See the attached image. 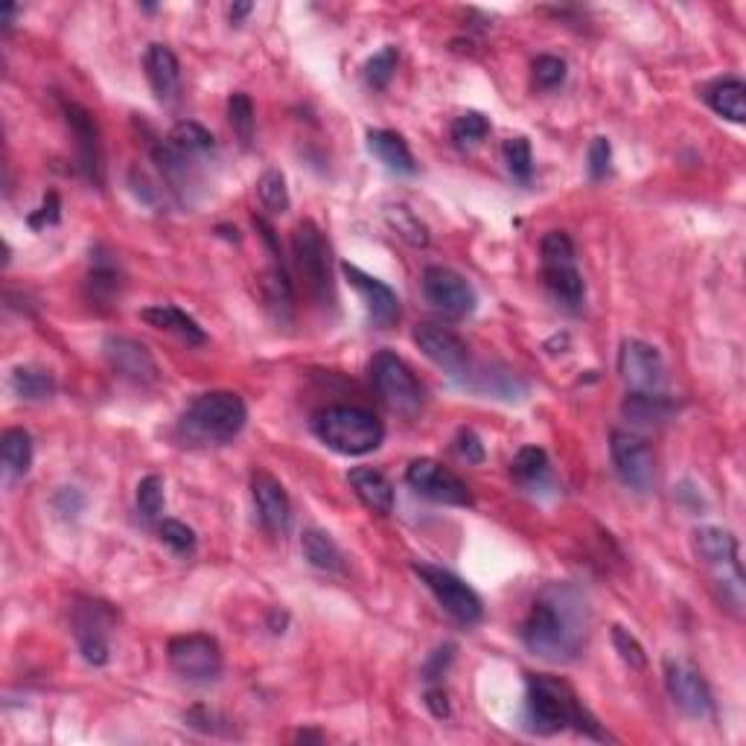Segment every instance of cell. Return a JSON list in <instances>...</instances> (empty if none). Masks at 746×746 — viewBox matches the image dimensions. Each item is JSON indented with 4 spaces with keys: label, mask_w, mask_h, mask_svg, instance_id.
<instances>
[{
    "label": "cell",
    "mask_w": 746,
    "mask_h": 746,
    "mask_svg": "<svg viewBox=\"0 0 746 746\" xmlns=\"http://www.w3.org/2000/svg\"><path fill=\"white\" fill-rule=\"evenodd\" d=\"M589 612L572 586H552L522 621V645L549 662H572L584 647Z\"/></svg>",
    "instance_id": "1"
},
{
    "label": "cell",
    "mask_w": 746,
    "mask_h": 746,
    "mask_svg": "<svg viewBox=\"0 0 746 746\" xmlns=\"http://www.w3.org/2000/svg\"><path fill=\"white\" fill-rule=\"evenodd\" d=\"M525 721L528 730L536 732V735H554V732L566 730V726H575L577 732H584V735L595 741L607 738L598 721L580 705L575 691L566 682L545 677V674L528 677Z\"/></svg>",
    "instance_id": "2"
},
{
    "label": "cell",
    "mask_w": 746,
    "mask_h": 746,
    "mask_svg": "<svg viewBox=\"0 0 746 746\" xmlns=\"http://www.w3.org/2000/svg\"><path fill=\"white\" fill-rule=\"evenodd\" d=\"M248 408L234 391H207L184 408L179 434L193 447H222L246 429Z\"/></svg>",
    "instance_id": "3"
},
{
    "label": "cell",
    "mask_w": 746,
    "mask_h": 746,
    "mask_svg": "<svg viewBox=\"0 0 746 746\" xmlns=\"http://www.w3.org/2000/svg\"><path fill=\"white\" fill-rule=\"evenodd\" d=\"M315 438L339 455H368L380 450L385 426L373 411L359 406H327L313 415Z\"/></svg>",
    "instance_id": "4"
},
{
    "label": "cell",
    "mask_w": 746,
    "mask_h": 746,
    "mask_svg": "<svg viewBox=\"0 0 746 746\" xmlns=\"http://www.w3.org/2000/svg\"><path fill=\"white\" fill-rule=\"evenodd\" d=\"M543 260V280L549 292L568 309H580L586 295L584 278L575 263V242L568 239L566 230H549L540 246Z\"/></svg>",
    "instance_id": "5"
},
{
    "label": "cell",
    "mask_w": 746,
    "mask_h": 746,
    "mask_svg": "<svg viewBox=\"0 0 746 746\" xmlns=\"http://www.w3.org/2000/svg\"><path fill=\"white\" fill-rule=\"evenodd\" d=\"M371 382L382 403L394 408L397 415L415 417L423 408V388L411 373V368L399 357H394L391 350H380L371 359Z\"/></svg>",
    "instance_id": "6"
},
{
    "label": "cell",
    "mask_w": 746,
    "mask_h": 746,
    "mask_svg": "<svg viewBox=\"0 0 746 746\" xmlns=\"http://www.w3.org/2000/svg\"><path fill=\"white\" fill-rule=\"evenodd\" d=\"M292 255H295L297 274L304 278L306 289L315 301H332V274H330V248L324 242V234L315 222H301L292 234Z\"/></svg>",
    "instance_id": "7"
},
{
    "label": "cell",
    "mask_w": 746,
    "mask_h": 746,
    "mask_svg": "<svg viewBox=\"0 0 746 746\" xmlns=\"http://www.w3.org/2000/svg\"><path fill=\"white\" fill-rule=\"evenodd\" d=\"M415 575L426 584V589L434 595V601L441 603L443 612L452 615L459 624H478L484 615L482 598L461 580L459 575H452L447 568L432 566V563H415Z\"/></svg>",
    "instance_id": "8"
},
{
    "label": "cell",
    "mask_w": 746,
    "mask_h": 746,
    "mask_svg": "<svg viewBox=\"0 0 746 746\" xmlns=\"http://www.w3.org/2000/svg\"><path fill=\"white\" fill-rule=\"evenodd\" d=\"M114 624H117V612H114L111 603L91 601V598H88V601H79L77 607H74V636H77L82 659H86L88 665H93V668L109 665L111 659L109 636Z\"/></svg>",
    "instance_id": "9"
},
{
    "label": "cell",
    "mask_w": 746,
    "mask_h": 746,
    "mask_svg": "<svg viewBox=\"0 0 746 746\" xmlns=\"http://www.w3.org/2000/svg\"><path fill=\"white\" fill-rule=\"evenodd\" d=\"M172 670L187 682H213L222 674V647L216 638L204 633L172 638L167 647Z\"/></svg>",
    "instance_id": "10"
},
{
    "label": "cell",
    "mask_w": 746,
    "mask_h": 746,
    "mask_svg": "<svg viewBox=\"0 0 746 746\" xmlns=\"http://www.w3.org/2000/svg\"><path fill=\"white\" fill-rule=\"evenodd\" d=\"M610 455L615 475L633 493H651L656 484V459L645 438L633 432H612Z\"/></svg>",
    "instance_id": "11"
},
{
    "label": "cell",
    "mask_w": 746,
    "mask_h": 746,
    "mask_svg": "<svg viewBox=\"0 0 746 746\" xmlns=\"http://www.w3.org/2000/svg\"><path fill=\"white\" fill-rule=\"evenodd\" d=\"M406 482L423 499H432L438 505H455V508H470L473 505L470 487L452 470H447V466L432 459L411 461L406 470Z\"/></svg>",
    "instance_id": "12"
},
{
    "label": "cell",
    "mask_w": 746,
    "mask_h": 746,
    "mask_svg": "<svg viewBox=\"0 0 746 746\" xmlns=\"http://www.w3.org/2000/svg\"><path fill=\"white\" fill-rule=\"evenodd\" d=\"M420 286H423L426 304H432L447 318H466V315L475 313V304H478L475 289L466 283V278H461L459 272H452L447 265L423 269Z\"/></svg>",
    "instance_id": "13"
},
{
    "label": "cell",
    "mask_w": 746,
    "mask_h": 746,
    "mask_svg": "<svg viewBox=\"0 0 746 746\" xmlns=\"http://www.w3.org/2000/svg\"><path fill=\"white\" fill-rule=\"evenodd\" d=\"M665 688H668L674 705L682 714H688V717L705 721V717L714 714V700L712 691H709V682H705L703 674L694 665H688L682 659L665 662Z\"/></svg>",
    "instance_id": "14"
},
{
    "label": "cell",
    "mask_w": 746,
    "mask_h": 746,
    "mask_svg": "<svg viewBox=\"0 0 746 746\" xmlns=\"http://www.w3.org/2000/svg\"><path fill=\"white\" fill-rule=\"evenodd\" d=\"M417 348L423 350L429 362L447 371L450 376H466L470 373V348L447 327L438 324H417L415 327Z\"/></svg>",
    "instance_id": "15"
},
{
    "label": "cell",
    "mask_w": 746,
    "mask_h": 746,
    "mask_svg": "<svg viewBox=\"0 0 746 746\" xmlns=\"http://www.w3.org/2000/svg\"><path fill=\"white\" fill-rule=\"evenodd\" d=\"M619 373L633 391H659L665 385V362L659 350L642 339L621 341Z\"/></svg>",
    "instance_id": "16"
},
{
    "label": "cell",
    "mask_w": 746,
    "mask_h": 746,
    "mask_svg": "<svg viewBox=\"0 0 746 746\" xmlns=\"http://www.w3.org/2000/svg\"><path fill=\"white\" fill-rule=\"evenodd\" d=\"M102 353L109 359L111 371L120 373L123 380L135 382V385H155L161 380L158 362L140 341L126 339V336H109L102 341Z\"/></svg>",
    "instance_id": "17"
},
{
    "label": "cell",
    "mask_w": 746,
    "mask_h": 746,
    "mask_svg": "<svg viewBox=\"0 0 746 746\" xmlns=\"http://www.w3.org/2000/svg\"><path fill=\"white\" fill-rule=\"evenodd\" d=\"M341 272H344L350 286L357 289V295L362 297V304H365L368 309V318H371L380 330H388V327H394V324L399 321V297L388 283L371 278V274H365L362 269H357V265L350 263L341 265Z\"/></svg>",
    "instance_id": "18"
},
{
    "label": "cell",
    "mask_w": 746,
    "mask_h": 746,
    "mask_svg": "<svg viewBox=\"0 0 746 746\" xmlns=\"http://www.w3.org/2000/svg\"><path fill=\"white\" fill-rule=\"evenodd\" d=\"M65 111V123H68L70 135L77 137V158H79V172L86 176L91 184H102V146H100V132H97V123H93L91 111H86L77 102H65L61 105Z\"/></svg>",
    "instance_id": "19"
},
{
    "label": "cell",
    "mask_w": 746,
    "mask_h": 746,
    "mask_svg": "<svg viewBox=\"0 0 746 746\" xmlns=\"http://www.w3.org/2000/svg\"><path fill=\"white\" fill-rule=\"evenodd\" d=\"M251 496H255V508L260 513V522L272 534H286L289 525H292V505H289L283 484L272 473L257 470L251 475Z\"/></svg>",
    "instance_id": "20"
},
{
    "label": "cell",
    "mask_w": 746,
    "mask_h": 746,
    "mask_svg": "<svg viewBox=\"0 0 746 746\" xmlns=\"http://www.w3.org/2000/svg\"><path fill=\"white\" fill-rule=\"evenodd\" d=\"M694 554L705 566L714 568V577L741 572L738 563V540L726 528L703 525L694 531Z\"/></svg>",
    "instance_id": "21"
},
{
    "label": "cell",
    "mask_w": 746,
    "mask_h": 746,
    "mask_svg": "<svg viewBox=\"0 0 746 746\" xmlns=\"http://www.w3.org/2000/svg\"><path fill=\"white\" fill-rule=\"evenodd\" d=\"M146 79L152 86V93L161 102H172L179 97L181 86V68L179 56L167 47V44H149L144 56Z\"/></svg>",
    "instance_id": "22"
},
{
    "label": "cell",
    "mask_w": 746,
    "mask_h": 746,
    "mask_svg": "<svg viewBox=\"0 0 746 746\" xmlns=\"http://www.w3.org/2000/svg\"><path fill=\"white\" fill-rule=\"evenodd\" d=\"M140 318H144L149 327H155V330L172 332V336H179L181 341L193 344V348L207 344V336H204V330L199 327V321L190 318V315H187L184 309H179V306L172 304L146 306V309H140Z\"/></svg>",
    "instance_id": "23"
},
{
    "label": "cell",
    "mask_w": 746,
    "mask_h": 746,
    "mask_svg": "<svg viewBox=\"0 0 746 746\" xmlns=\"http://www.w3.org/2000/svg\"><path fill=\"white\" fill-rule=\"evenodd\" d=\"M348 482L353 487V493L359 496V501L371 508L373 513H391L394 510V484L373 466H353L348 473Z\"/></svg>",
    "instance_id": "24"
},
{
    "label": "cell",
    "mask_w": 746,
    "mask_h": 746,
    "mask_svg": "<svg viewBox=\"0 0 746 746\" xmlns=\"http://www.w3.org/2000/svg\"><path fill=\"white\" fill-rule=\"evenodd\" d=\"M674 411H677L674 399L659 391H630L628 399L621 403V415L636 426H659L670 420Z\"/></svg>",
    "instance_id": "25"
},
{
    "label": "cell",
    "mask_w": 746,
    "mask_h": 746,
    "mask_svg": "<svg viewBox=\"0 0 746 746\" xmlns=\"http://www.w3.org/2000/svg\"><path fill=\"white\" fill-rule=\"evenodd\" d=\"M368 149H371L391 172H399V176H415L417 172L415 155H411L408 144L397 135V132L371 128V132H368Z\"/></svg>",
    "instance_id": "26"
},
{
    "label": "cell",
    "mask_w": 746,
    "mask_h": 746,
    "mask_svg": "<svg viewBox=\"0 0 746 746\" xmlns=\"http://www.w3.org/2000/svg\"><path fill=\"white\" fill-rule=\"evenodd\" d=\"M120 286H123V274H120L114 257L105 255L102 248H93L91 272H88V297L97 306H109L120 295Z\"/></svg>",
    "instance_id": "27"
},
{
    "label": "cell",
    "mask_w": 746,
    "mask_h": 746,
    "mask_svg": "<svg viewBox=\"0 0 746 746\" xmlns=\"http://www.w3.org/2000/svg\"><path fill=\"white\" fill-rule=\"evenodd\" d=\"M301 552H304L309 566L321 568L327 575H344V572H348V566H344V554H341V549L336 545V540H332L330 534L318 531V528L304 531V536H301Z\"/></svg>",
    "instance_id": "28"
},
{
    "label": "cell",
    "mask_w": 746,
    "mask_h": 746,
    "mask_svg": "<svg viewBox=\"0 0 746 746\" xmlns=\"http://www.w3.org/2000/svg\"><path fill=\"white\" fill-rule=\"evenodd\" d=\"M703 97L721 117L732 120V123H744L746 120V86L741 79H717V82L705 88Z\"/></svg>",
    "instance_id": "29"
},
{
    "label": "cell",
    "mask_w": 746,
    "mask_h": 746,
    "mask_svg": "<svg viewBox=\"0 0 746 746\" xmlns=\"http://www.w3.org/2000/svg\"><path fill=\"white\" fill-rule=\"evenodd\" d=\"M0 461L9 478H21L33 466V438L24 429H7L0 438Z\"/></svg>",
    "instance_id": "30"
},
{
    "label": "cell",
    "mask_w": 746,
    "mask_h": 746,
    "mask_svg": "<svg viewBox=\"0 0 746 746\" xmlns=\"http://www.w3.org/2000/svg\"><path fill=\"white\" fill-rule=\"evenodd\" d=\"M167 144H170L176 152L193 158V161H199V158H204L207 152H213V146H216L213 144L211 132H207L202 123H195V120H181V123H176V126L170 128V135H167Z\"/></svg>",
    "instance_id": "31"
},
{
    "label": "cell",
    "mask_w": 746,
    "mask_h": 746,
    "mask_svg": "<svg viewBox=\"0 0 746 746\" xmlns=\"http://www.w3.org/2000/svg\"><path fill=\"white\" fill-rule=\"evenodd\" d=\"M12 391H15L21 399H30V403H38V399H50L56 394V376H53L47 368L38 365H18L12 371V380H9Z\"/></svg>",
    "instance_id": "32"
},
{
    "label": "cell",
    "mask_w": 746,
    "mask_h": 746,
    "mask_svg": "<svg viewBox=\"0 0 746 746\" xmlns=\"http://www.w3.org/2000/svg\"><path fill=\"white\" fill-rule=\"evenodd\" d=\"M260 292H263L265 306H269L278 318L286 321L289 315H292V301H295V295H292V283H289V274L286 269H283V263H274L272 269H265L263 280H260Z\"/></svg>",
    "instance_id": "33"
},
{
    "label": "cell",
    "mask_w": 746,
    "mask_h": 746,
    "mask_svg": "<svg viewBox=\"0 0 746 746\" xmlns=\"http://www.w3.org/2000/svg\"><path fill=\"white\" fill-rule=\"evenodd\" d=\"M385 222H388V228L411 248L429 246V228L417 219L415 213L408 211L406 204H391V207H385Z\"/></svg>",
    "instance_id": "34"
},
{
    "label": "cell",
    "mask_w": 746,
    "mask_h": 746,
    "mask_svg": "<svg viewBox=\"0 0 746 746\" xmlns=\"http://www.w3.org/2000/svg\"><path fill=\"white\" fill-rule=\"evenodd\" d=\"M510 475L517 478L522 487H540L549 478V455L540 447H522L517 459L510 464Z\"/></svg>",
    "instance_id": "35"
},
{
    "label": "cell",
    "mask_w": 746,
    "mask_h": 746,
    "mask_svg": "<svg viewBox=\"0 0 746 746\" xmlns=\"http://www.w3.org/2000/svg\"><path fill=\"white\" fill-rule=\"evenodd\" d=\"M228 123H230V128H234V135L239 137V144L251 146V140H255L257 117H255V102H251L248 93H242V91L230 93Z\"/></svg>",
    "instance_id": "36"
},
{
    "label": "cell",
    "mask_w": 746,
    "mask_h": 746,
    "mask_svg": "<svg viewBox=\"0 0 746 746\" xmlns=\"http://www.w3.org/2000/svg\"><path fill=\"white\" fill-rule=\"evenodd\" d=\"M501 158H505V167L517 181L528 184L531 176H534V155H531V144L525 137H510L501 146Z\"/></svg>",
    "instance_id": "37"
},
{
    "label": "cell",
    "mask_w": 746,
    "mask_h": 746,
    "mask_svg": "<svg viewBox=\"0 0 746 746\" xmlns=\"http://www.w3.org/2000/svg\"><path fill=\"white\" fill-rule=\"evenodd\" d=\"M137 513L144 522H158L163 513V478L161 475H146L144 482L137 484Z\"/></svg>",
    "instance_id": "38"
},
{
    "label": "cell",
    "mask_w": 746,
    "mask_h": 746,
    "mask_svg": "<svg viewBox=\"0 0 746 746\" xmlns=\"http://www.w3.org/2000/svg\"><path fill=\"white\" fill-rule=\"evenodd\" d=\"M487 132H490V123L478 111H466L452 123V140L459 149H475L487 137Z\"/></svg>",
    "instance_id": "39"
},
{
    "label": "cell",
    "mask_w": 746,
    "mask_h": 746,
    "mask_svg": "<svg viewBox=\"0 0 746 746\" xmlns=\"http://www.w3.org/2000/svg\"><path fill=\"white\" fill-rule=\"evenodd\" d=\"M257 195L269 213H286L289 211V190L286 179L280 170H269L257 181Z\"/></svg>",
    "instance_id": "40"
},
{
    "label": "cell",
    "mask_w": 746,
    "mask_h": 746,
    "mask_svg": "<svg viewBox=\"0 0 746 746\" xmlns=\"http://www.w3.org/2000/svg\"><path fill=\"white\" fill-rule=\"evenodd\" d=\"M158 536L163 545H170L176 554H193L195 552V531L179 519H163L158 522Z\"/></svg>",
    "instance_id": "41"
},
{
    "label": "cell",
    "mask_w": 746,
    "mask_h": 746,
    "mask_svg": "<svg viewBox=\"0 0 746 746\" xmlns=\"http://www.w3.org/2000/svg\"><path fill=\"white\" fill-rule=\"evenodd\" d=\"M399 53L397 47H385L373 56L365 65V79L371 88H388V82L394 79V70H397Z\"/></svg>",
    "instance_id": "42"
},
{
    "label": "cell",
    "mask_w": 746,
    "mask_h": 746,
    "mask_svg": "<svg viewBox=\"0 0 746 746\" xmlns=\"http://www.w3.org/2000/svg\"><path fill=\"white\" fill-rule=\"evenodd\" d=\"M612 645H615V651H619L621 662H628L630 668L636 670H645L647 668V653L645 647H642V642H638L630 630H624L621 624H615L612 628Z\"/></svg>",
    "instance_id": "43"
},
{
    "label": "cell",
    "mask_w": 746,
    "mask_h": 746,
    "mask_svg": "<svg viewBox=\"0 0 746 746\" xmlns=\"http://www.w3.org/2000/svg\"><path fill=\"white\" fill-rule=\"evenodd\" d=\"M534 82L543 91H554L566 82V61L557 56H540L534 61Z\"/></svg>",
    "instance_id": "44"
},
{
    "label": "cell",
    "mask_w": 746,
    "mask_h": 746,
    "mask_svg": "<svg viewBox=\"0 0 746 746\" xmlns=\"http://www.w3.org/2000/svg\"><path fill=\"white\" fill-rule=\"evenodd\" d=\"M612 161V146L607 137H595L589 144V179L601 181L607 172H610Z\"/></svg>",
    "instance_id": "45"
},
{
    "label": "cell",
    "mask_w": 746,
    "mask_h": 746,
    "mask_svg": "<svg viewBox=\"0 0 746 746\" xmlns=\"http://www.w3.org/2000/svg\"><path fill=\"white\" fill-rule=\"evenodd\" d=\"M26 222H30L35 230L47 228V225H59V195L56 193L47 195L42 207H38L35 213H30V219Z\"/></svg>",
    "instance_id": "46"
},
{
    "label": "cell",
    "mask_w": 746,
    "mask_h": 746,
    "mask_svg": "<svg viewBox=\"0 0 746 746\" xmlns=\"http://www.w3.org/2000/svg\"><path fill=\"white\" fill-rule=\"evenodd\" d=\"M455 450H459V455L466 461V464H482L484 461L482 441H478L475 432H470V429H461L459 438H455Z\"/></svg>",
    "instance_id": "47"
},
{
    "label": "cell",
    "mask_w": 746,
    "mask_h": 746,
    "mask_svg": "<svg viewBox=\"0 0 746 746\" xmlns=\"http://www.w3.org/2000/svg\"><path fill=\"white\" fill-rule=\"evenodd\" d=\"M452 656H455V645H443L429 656V662L423 665V679L434 682L438 677H443V670L450 668Z\"/></svg>",
    "instance_id": "48"
},
{
    "label": "cell",
    "mask_w": 746,
    "mask_h": 746,
    "mask_svg": "<svg viewBox=\"0 0 746 746\" xmlns=\"http://www.w3.org/2000/svg\"><path fill=\"white\" fill-rule=\"evenodd\" d=\"M426 705H429V712H432L438 721H447V717H450V700H447V694H443L441 688H429V691H426Z\"/></svg>",
    "instance_id": "49"
},
{
    "label": "cell",
    "mask_w": 746,
    "mask_h": 746,
    "mask_svg": "<svg viewBox=\"0 0 746 746\" xmlns=\"http://www.w3.org/2000/svg\"><path fill=\"white\" fill-rule=\"evenodd\" d=\"M251 9H255V3H234V7H230V21L239 24V21H242Z\"/></svg>",
    "instance_id": "50"
},
{
    "label": "cell",
    "mask_w": 746,
    "mask_h": 746,
    "mask_svg": "<svg viewBox=\"0 0 746 746\" xmlns=\"http://www.w3.org/2000/svg\"><path fill=\"white\" fill-rule=\"evenodd\" d=\"M15 12H18L15 3H7V7H3V18H0V24H3V30H7V33L12 30V18H15Z\"/></svg>",
    "instance_id": "51"
},
{
    "label": "cell",
    "mask_w": 746,
    "mask_h": 746,
    "mask_svg": "<svg viewBox=\"0 0 746 746\" xmlns=\"http://www.w3.org/2000/svg\"><path fill=\"white\" fill-rule=\"evenodd\" d=\"M301 744H309V741H324V735H318V732H297V738Z\"/></svg>",
    "instance_id": "52"
}]
</instances>
